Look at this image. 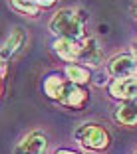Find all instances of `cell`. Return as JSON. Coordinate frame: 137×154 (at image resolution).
<instances>
[{
	"instance_id": "obj_1",
	"label": "cell",
	"mask_w": 137,
	"mask_h": 154,
	"mask_svg": "<svg viewBox=\"0 0 137 154\" xmlns=\"http://www.w3.org/2000/svg\"><path fill=\"white\" fill-rule=\"evenodd\" d=\"M50 30L54 34L64 36L66 40L78 42L86 36V30H83V22L80 20V16L73 10H60L50 22Z\"/></svg>"
},
{
	"instance_id": "obj_2",
	"label": "cell",
	"mask_w": 137,
	"mask_h": 154,
	"mask_svg": "<svg viewBox=\"0 0 137 154\" xmlns=\"http://www.w3.org/2000/svg\"><path fill=\"white\" fill-rule=\"evenodd\" d=\"M78 140L82 142L86 148H105L107 146V132L103 128L96 127V125H86L83 128L78 131Z\"/></svg>"
},
{
	"instance_id": "obj_3",
	"label": "cell",
	"mask_w": 137,
	"mask_h": 154,
	"mask_svg": "<svg viewBox=\"0 0 137 154\" xmlns=\"http://www.w3.org/2000/svg\"><path fill=\"white\" fill-rule=\"evenodd\" d=\"M135 69H137V59L131 57V55H115L109 61L111 75L119 77V79H127Z\"/></svg>"
},
{
	"instance_id": "obj_4",
	"label": "cell",
	"mask_w": 137,
	"mask_h": 154,
	"mask_svg": "<svg viewBox=\"0 0 137 154\" xmlns=\"http://www.w3.org/2000/svg\"><path fill=\"white\" fill-rule=\"evenodd\" d=\"M44 152H46V136L42 132L28 134L16 146V154H44Z\"/></svg>"
},
{
	"instance_id": "obj_5",
	"label": "cell",
	"mask_w": 137,
	"mask_h": 154,
	"mask_svg": "<svg viewBox=\"0 0 137 154\" xmlns=\"http://www.w3.org/2000/svg\"><path fill=\"white\" fill-rule=\"evenodd\" d=\"M80 59L83 63L91 65V67H97V65L103 61V51H101V45L96 40H87L82 45V51H80Z\"/></svg>"
},
{
	"instance_id": "obj_6",
	"label": "cell",
	"mask_w": 137,
	"mask_h": 154,
	"mask_svg": "<svg viewBox=\"0 0 137 154\" xmlns=\"http://www.w3.org/2000/svg\"><path fill=\"white\" fill-rule=\"evenodd\" d=\"M111 95L119 97V99H135L137 97V77L117 79L111 85Z\"/></svg>"
},
{
	"instance_id": "obj_7",
	"label": "cell",
	"mask_w": 137,
	"mask_h": 154,
	"mask_svg": "<svg viewBox=\"0 0 137 154\" xmlns=\"http://www.w3.org/2000/svg\"><path fill=\"white\" fill-rule=\"evenodd\" d=\"M54 50L58 51V55L62 59H80V51H82V44L80 42H72V40H66V38H60L58 42L54 44Z\"/></svg>"
},
{
	"instance_id": "obj_8",
	"label": "cell",
	"mask_w": 137,
	"mask_h": 154,
	"mask_svg": "<svg viewBox=\"0 0 137 154\" xmlns=\"http://www.w3.org/2000/svg\"><path fill=\"white\" fill-rule=\"evenodd\" d=\"M86 91L80 89L76 83H70V85L64 87V91H62V97H60V101L64 105H68V107H82V103L86 101Z\"/></svg>"
},
{
	"instance_id": "obj_9",
	"label": "cell",
	"mask_w": 137,
	"mask_h": 154,
	"mask_svg": "<svg viewBox=\"0 0 137 154\" xmlns=\"http://www.w3.org/2000/svg\"><path fill=\"white\" fill-rule=\"evenodd\" d=\"M24 40V32L22 30H14L12 34H10V38L4 42V45H2V59H8V55H12L14 51L20 48V44H22Z\"/></svg>"
},
{
	"instance_id": "obj_10",
	"label": "cell",
	"mask_w": 137,
	"mask_h": 154,
	"mask_svg": "<svg viewBox=\"0 0 137 154\" xmlns=\"http://www.w3.org/2000/svg\"><path fill=\"white\" fill-rule=\"evenodd\" d=\"M117 121L123 125H135L137 122V103H125L117 111Z\"/></svg>"
},
{
	"instance_id": "obj_11",
	"label": "cell",
	"mask_w": 137,
	"mask_h": 154,
	"mask_svg": "<svg viewBox=\"0 0 137 154\" xmlns=\"http://www.w3.org/2000/svg\"><path fill=\"white\" fill-rule=\"evenodd\" d=\"M64 83H62V79H60L58 75H50L46 77L44 81V89H46V95L52 97V99H60L62 97V91H64Z\"/></svg>"
},
{
	"instance_id": "obj_12",
	"label": "cell",
	"mask_w": 137,
	"mask_h": 154,
	"mask_svg": "<svg viewBox=\"0 0 137 154\" xmlns=\"http://www.w3.org/2000/svg\"><path fill=\"white\" fill-rule=\"evenodd\" d=\"M66 73H68L70 81L76 83V85H78V83H86L87 79H90V73H87L83 67H80V65H68Z\"/></svg>"
},
{
	"instance_id": "obj_13",
	"label": "cell",
	"mask_w": 137,
	"mask_h": 154,
	"mask_svg": "<svg viewBox=\"0 0 137 154\" xmlns=\"http://www.w3.org/2000/svg\"><path fill=\"white\" fill-rule=\"evenodd\" d=\"M12 6H14V8H18L20 12H24V14H30V16L38 14V4H36V2H20V0H14Z\"/></svg>"
},
{
	"instance_id": "obj_14",
	"label": "cell",
	"mask_w": 137,
	"mask_h": 154,
	"mask_svg": "<svg viewBox=\"0 0 137 154\" xmlns=\"http://www.w3.org/2000/svg\"><path fill=\"white\" fill-rule=\"evenodd\" d=\"M133 57H135V59H137V44H135V45H133Z\"/></svg>"
},
{
	"instance_id": "obj_15",
	"label": "cell",
	"mask_w": 137,
	"mask_h": 154,
	"mask_svg": "<svg viewBox=\"0 0 137 154\" xmlns=\"http://www.w3.org/2000/svg\"><path fill=\"white\" fill-rule=\"evenodd\" d=\"M58 154H73V152H68V150H62V152H58Z\"/></svg>"
},
{
	"instance_id": "obj_16",
	"label": "cell",
	"mask_w": 137,
	"mask_h": 154,
	"mask_svg": "<svg viewBox=\"0 0 137 154\" xmlns=\"http://www.w3.org/2000/svg\"><path fill=\"white\" fill-rule=\"evenodd\" d=\"M135 154H137V152H135Z\"/></svg>"
}]
</instances>
